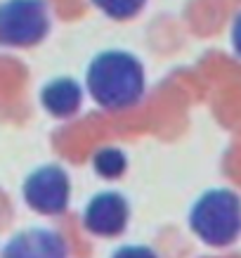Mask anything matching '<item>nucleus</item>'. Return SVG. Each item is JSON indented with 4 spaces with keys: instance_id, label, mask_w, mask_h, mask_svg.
I'll use <instances>...</instances> for the list:
<instances>
[{
    "instance_id": "nucleus-1",
    "label": "nucleus",
    "mask_w": 241,
    "mask_h": 258,
    "mask_svg": "<svg viewBox=\"0 0 241 258\" xmlns=\"http://www.w3.org/2000/svg\"><path fill=\"white\" fill-rule=\"evenodd\" d=\"M88 88L102 107L125 109L142 97V64L125 52H104L88 69Z\"/></svg>"
},
{
    "instance_id": "nucleus-2",
    "label": "nucleus",
    "mask_w": 241,
    "mask_h": 258,
    "mask_svg": "<svg viewBox=\"0 0 241 258\" xmlns=\"http://www.w3.org/2000/svg\"><path fill=\"white\" fill-rule=\"evenodd\" d=\"M189 225L208 246L225 249L241 237V199L232 189H210L194 204Z\"/></svg>"
},
{
    "instance_id": "nucleus-3",
    "label": "nucleus",
    "mask_w": 241,
    "mask_h": 258,
    "mask_svg": "<svg viewBox=\"0 0 241 258\" xmlns=\"http://www.w3.org/2000/svg\"><path fill=\"white\" fill-rule=\"evenodd\" d=\"M47 10L43 0H8L0 5V43L8 47H29L45 38Z\"/></svg>"
},
{
    "instance_id": "nucleus-4",
    "label": "nucleus",
    "mask_w": 241,
    "mask_h": 258,
    "mask_svg": "<svg viewBox=\"0 0 241 258\" xmlns=\"http://www.w3.org/2000/svg\"><path fill=\"white\" fill-rule=\"evenodd\" d=\"M26 202L40 213H59L69 202V180L59 168H40L26 182Z\"/></svg>"
},
{
    "instance_id": "nucleus-5",
    "label": "nucleus",
    "mask_w": 241,
    "mask_h": 258,
    "mask_svg": "<svg viewBox=\"0 0 241 258\" xmlns=\"http://www.w3.org/2000/svg\"><path fill=\"white\" fill-rule=\"evenodd\" d=\"M128 223V204L121 195H100L88 204L86 227L100 237L118 235Z\"/></svg>"
},
{
    "instance_id": "nucleus-6",
    "label": "nucleus",
    "mask_w": 241,
    "mask_h": 258,
    "mask_svg": "<svg viewBox=\"0 0 241 258\" xmlns=\"http://www.w3.org/2000/svg\"><path fill=\"white\" fill-rule=\"evenodd\" d=\"M66 249L64 242L52 232L45 230H33L15 237L10 246L5 249L3 258H64Z\"/></svg>"
},
{
    "instance_id": "nucleus-7",
    "label": "nucleus",
    "mask_w": 241,
    "mask_h": 258,
    "mask_svg": "<svg viewBox=\"0 0 241 258\" xmlns=\"http://www.w3.org/2000/svg\"><path fill=\"white\" fill-rule=\"evenodd\" d=\"M43 104L55 116H69L81 107V88L69 79L52 81L43 90Z\"/></svg>"
},
{
    "instance_id": "nucleus-8",
    "label": "nucleus",
    "mask_w": 241,
    "mask_h": 258,
    "mask_svg": "<svg viewBox=\"0 0 241 258\" xmlns=\"http://www.w3.org/2000/svg\"><path fill=\"white\" fill-rule=\"evenodd\" d=\"M93 3L104 15L114 17V19H128V17L137 15L147 0H93Z\"/></svg>"
},
{
    "instance_id": "nucleus-9",
    "label": "nucleus",
    "mask_w": 241,
    "mask_h": 258,
    "mask_svg": "<svg viewBox=\"0 0 241 258\" xmlns=\"http://www.w3.org/2000/svg\"><path fill=\"white\" fill-rule=\"evenodd\" d=\"M95 168H97V173L107 175V178H116V175L123 173L125 159L116 149H104V152L97 154V159H95Z\"/></svg>"
},
{
    "instance_id": "nucleus-10",
    "label": "nucleus",
    "mask_w": 241,
    "mask_h": 258,
    "mask_svg": "<svg viewBox=\"0 0 241 258\" xmlns=\"http://www.w3.org/2000/svg\"><path fill=\"white\" fill-rule=\"evenodd\" d=\"M114 258H156L149 249H142V246H128V249H121Z\"/></svg>"
},
{
    "instance_id": "nucleus-11",
    "label": "nucleus",
    "mask_w": 241,
    "mask_h": 258,
    "mask_svg": "<svg viewBox=\"0 0 241 258\" xmlns=\"http://www.w3.org/2000/svg\"><path fill=\"white\" fill-rule=\"evenodd\" d=\"M232 50L234 55L241 59V12L236 15V19L232 24Z\"/></svg>"
}]
</instances>
